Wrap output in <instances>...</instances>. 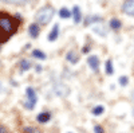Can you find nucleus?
<instances>
[{"instance_id": "obj_1", "label": "nucleus", "mask_w": 134, "mask_h": 133, "mask_svg": "<svg viewBox=\"0 0 134 133\" xmlns=\"http://www.w3.org/2000/svg\"><path fill=\"white\" fill-rule=\"evenodd\" d=\"M19 27V19L5 12H0V44L5 43Z\"/></svg>"}, {"instance_id": "obj_2", "label": "nucleus", "mask_w": 134, "mask_h": 133, "mask_svg": "<svg viewBox=\"0 0 134 133\" xmlns=\"http://www.w3.org/2000/svg\"><path fill=\"white\" fill-rule=\"evenodd\" d=\"M54 14H55L54 8H52L51 6H46V7H43V8H40V9L38 11L35 18H36L38 23H40V24H47L48 22L52 19Z\"/></svg>"}, {"instance_id": "obj_3", "label": "nucleus", "mask_w": 134, "mask_h": 133, "mask_svg": "<svg viewBox=\"0 0 134 133\" xmlns=\"http://www.w3.org/2000/svg\"><path fill=\"white\" fill-rule=\"evenodd\" d=\"M26 95L28 98V102H26L24 106L27 109H34V108H35V105H36V101H38V97H36L35 90H34L32 87H27L26 89Z\"/></svg>"}, {"instance_id": "obj_4", "label": "nucleus", "mask_w": 134, "mask_h": 133, "mask_svg": "<svg viewBox=\"0 0 134 133\" xmlns=\"http://www.w3.org/2000/svg\"><path fill=\"white\" fill-rule=\"evenodd\" d=\"M54 92L59 97H67L70 94V87L62 82H55L54 83Z\"/></svg>"}, {"instance_id": "obj_5", "label": "nucleus", "mask_w": 134, "mask_h": 133, "mask_svg": "<svg viewBox=\"0 0 134 133\" xmlns=\"http://www.w3.org/2000/svg\"><path fill=\"white\" fill-rule=\"evenodd\" d=\"M122 9L124 12H126L130 16H134V0H126L122 6Z\"/></svg>"}, {"instance_id": "obj_6", "label": "nucleus", "mask_w": 134, "mask_h": 133, "mask_svg": "<svg viewBox=\"0 0 134 133\" xmlns=\"http://www.w3.org/2000/svg\"><path fill=\"white\" fill-rule=\"evenodd\" d=\"M87 62H88L90 67H91L94 71H98V69H99V59H98V57H95V55H91V57L87 58Z\"/></svg>"}, {"instance_id": "obj_7", "label": "nucleus", "mask_w": 134, "mask_h": 133, "mask_svg": "<svg viewBox=\"0 0 134 133\" xmlns=\"http://www.w3.org/2000/svg\"><path fill=\"white\" fill-rule=\"evenodd\" d=\"M39 32H40V27H39V24H36V23L30 24V27H28V34H30V36H32V38H38Z\"/></svg>"}, {"instance_id": "obj_8", "label": "nucleus", "mask_w": 134, "mask_h": 133, "mask_svg": "<svg viewBox=\"0 0 134 133\" xmlns=\"http://www.w3.org/2000/svg\"><path fill=\"white\" fill-rule=\"evenodd\" d=\"M58 36H59V24H54V27H52L51 32L48 34V38L47 39L50 42H54V40L58 39Z\"/></svg>"}, {"instance_id": "obj_9", "label": "nucleus", "mask_w": 134, "mask_h": 133, "mask_svg": "<svg viewBox=\"0 0 134 133\" xmlns=\"http://www.w3.org/2000/svg\"><path fill=\"white\" fill-rule=\"evenodd\" d=\"M72 18H74V22L75 23H81V20H82V12H81V9L78 6L72 7Z\"/></svg>"}, {"instance_id": "obj_10", "label": "nucleus", "mask_w": 134, "mask_h": 133, "mask_svg": "<svg viewBox=\"0 0 134 133\" xmlns=\"http://www.w3.org/2000/svg\"><path fill=\"white\" fill-rule=\"evenodd\" d=\"M66 59L69 61L70 63H72V65L78 63V61H79V58H78V55H76V52H75L74 50H71V51L67 52V55H66Z\"/></svg>"}, {"instance_id": "obj_11", "label": "nucleus", "mask_w": 134, "mask_h": 133, "mask_svg": "<svg viewBox=\"0 0 134 133\" xmlns=\"http://www.w3.org/2000/svg\"><path fill=\"white\" fill-rule=\"evenodd\" d=\"M50 118H51V113H48V112H42V113L38 114V117H36V120L39 121V123H42V124L48 123Z\"/></svg>"}, {"instance_id": "obj_12", "label": "nucleus", "mask_w": 134, "mask_h": 133, "mask_svg": "<svg viewBox=\"0 0 134 133\" xmlns=\"http://www.w3.org/2000/svg\"><path fill=\"white\" fill-rule=\"evenodd\" d=\"M30 67H31V62L28 59H21L20 61V69H21V71H27V70H30Z\"/></svg>"}, {"instance_id": "obj_13", "label": "nucleus", "mask_w": 134, "mask_h": 133, "mask_svg": "<svg viewBox=\"0 0 134 133\" xmlns=\"http://www.w3.org/2000/svg\"><path fill=\"white\" fill-rule=\"evenodd\" d=\"M32 57L36 58V59H46V54L40 50H34L32 51Z\"/></svg>"}, {"instance_id": "obj_14", "label": "nucleus", "mask_w": 134, "mask_h": 133, "mask_svg": "<svg viewBox=\"0 0 134 133\" xmlns=\"http://www.w3.org/2000/svg\"><path fill=\"white\" fill-rule=\"evenodd\" d=\"M59 16L63 18V19H69V18L71 16V12H70V11L67 9L66 7H63V8H60V11H59Z\"/></svg>"}, {"instance_id": "obj_15", "label": "nucleus", "mask_w": 134, "mask_h": 133, "mask_svg": "<svg viewBox=\"0 0 134 133\" xmlns=\"http://www.w3.org/2000/svg\"><path fill=\"white\" fill-rule=\"evenodd\" d=\"M121 26H122V24H121V22H119L118 19L114 18V19H111V20H110V27L113 28V30H119Z\"/></svg>"}, {"instance_id": "obj_16", "label": "nucleus", "mask_w": 134, "mask_h": 133, "mask_svg": "<svg viewBox=\"0 0 134 133\" xmlns=\"http://www.w3.org/2000/svg\"><path fill=\"white\" fill-rule=\"evenodd\" d=\"M103 112H105V108L100 106V105H99V106H95V108L93 109V114H94V116H100Z\"/></svg>"}, {"instance_id": "obj_17", "label": "nucleus", "mask_w": 134, "mask_h": 133, "mask_svg": "<svg viewBox=\"0 0 134 133\" xmlns=\"http://www.w3.org/2000/svg\"><path fill=\"white\" fill-rule=\"evenodd\" d=\"M0 2H4V3H8V4H24L28 0H0Z\"/></svg>"}, {"instance_id": "obj_18", "label": "nucleus", "mask_w": 134, "mask_h": 133, "mask_svg": "<svg viewBox=\"0 0 134 133\" xmlns=\"http://www.w3.org/2000/svg\"><path fill=\"white\" fill-rule=\"evenodd\" d=\"M106 73H107L109 75H111V74L114 73V69H113V63H111V61H110V59L106 62Z\"/></svg>"}, {"instance_id": "obj_19", "label": "nucleus", "mask_w": 134, "mask_h": 133, "mask_svg": "<svg viewBox=\"0 0 134 133\" xmlns=\"http://www.w3.org/2000/svg\"><path fill=\"white\" fill-rule=\"evenodd\" d=\"M119 83L122 86H126L129 83V78H127V77H121V78H119Z\"/></svg>"}, {"instance_id": "obj_20", "label": "nucleus", "mask_w": 134, "mask_h": 133, "mask_svg": "<svg viewBox=\"0 0 134 133\" xmlns=\"http://www.w3.org/2000/svg\"><path fill=\"white\" fill-rule=\"evenodd\" d=\"M102 20V18H88L86 20V24H88V22H100Z\"/></svg>"}, {"instance_id": "obj_21", "label": "nucleus", "mask_w": 134, "mask_h": 133, "mask_svg": "<svg viewBox=\"0 0 134 133\" xmlns=\"http://www.w3.org/2000/svg\"><path fill=\"white\" fill-rule=\"evenodd\" d=\"M94 130H95V133H103V129L100 128L99 125H95L94 126Z\"/></svg>"}, {"instance_id": "obj_22", "label": "nucleus", "mask_w": 134, "mask_h": 133, "mask_svg": "<svg viewBox=\"0 0 134 133\" xmlns=\"http://www.w3.org/2000/svg\"><path fill=\"white\" fill-rule=\"evenodd\" d=\"M0 133H8V130H7L3 125H0Z\"/></svg>"}, {"instance_id": "obj_23", "label": "nucleus", "mask_w": 134, "mask_h": 133, "mask_svg": "<svg viewBox=\"0 0 134 133\" xmlns=\"http://www.w3.org/2000/svg\"><path fill=\"white\" fill-rule=\"evenodd\" d=\"M24 132H26V133H32V132H34V128H26Z\"/></svg>"}, {"instance_id": "obj_24", "label": "nucleus", "mask_w": 134, "mask_h": 133, "mask_svg": "<svg viewBox=\"0 0 134 133\" xmlns=\"http://www.w3.org/2000/svg\"><path fill=\"white\" fill-rule=\"evenodd\" d=\"M3 90H4V87H3V85H2V82H0V93H3Z\"/></svg>"}, {"instance_id": "obj_25", "label": "nucleus", "mask_w": 134, "mask_h": 133, "mask_svg": "<svg viewBox=\"0 0 134 133\" xmlns=\"http://www.w3.org/2000/svg\"><path fill=\"white\" fill-rule=\"evenodd\" d=\"M36 71H38V73L42 71V67H40V66H36Z\"/></svg>"}, {"instance_id": "obj_26", "label": "nucleus", "mask_w": 134, "mask_h": 133, "mask_svg": "<svg viewBox=\"0 0 134 133\" xmlns=\"http://www.w3.org/2000/svg\"><path fill=\"white\" fill-rule=\"evenodd\" d=\"M88 50H90V49H88V47H85V49H83V52H87Z\"/></svg>"}, {"instance_id": "obj_27", "label": "nucleus", "mask_w": 134, "mask_h": 133, "mask_svg": "<svg viewBox=\"0 0 134 133\" xmlns=\"http://www.w3.org/2000/svg\"><path fill=\"white\" fill-rule=\"evenodd\" d=\"M131 99H133V102H134V92L131 93Z\"/></svg>"}]
</instances>
